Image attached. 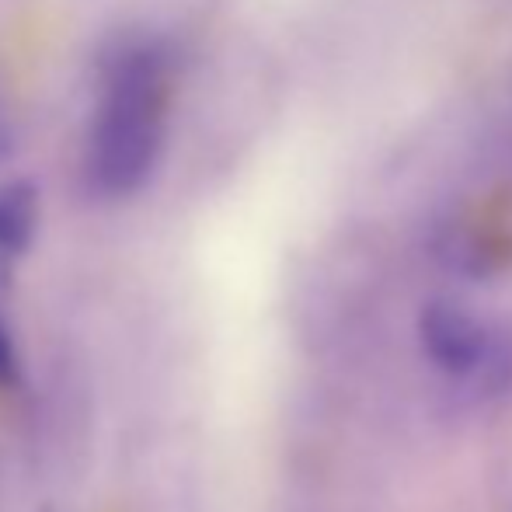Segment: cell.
<instances>
[{
    "instance_id": "2",
    "label": "cell",
    "mask_w": 512,
    "mask_h": 512,
    "mask_svg": "<svg viewBox=\"0 0 512 512\" xmlns=\"http://www.w3.org/2000/svg\"><path fill=\"white\" fill-rule=\"evenodd\" d=\"M499 335V321L478 314L460 300H429L418 314V345L443 377L471 391Z\"/></svg>"
},
{
    "instance_id": "1",
    "label": "cell",
    "mask_w": 512,
    "mask_h": 512,
    "mask_svg": "<svg viewBox=\"0 0 512 512\" xmlns=\"http://www.w3.org/2000/svg\"><path fill=\"white\" fill-rule=\"evenodd\" d=\"M175 49L126 35L105 53L84 140V185L102 203H126L154 182L168 147Z\"/></svg>"
},
{
    "instance_id": "3",
    "label": "cell",
    "mask_w": 512,
    "mask_h": 512,
    "mask_svg": "<svg viewBox=\"0 0 512 512\" xmlns=\"http://www.w3.org/2000/svg\"><path fill=\"white\" fill-rule=\"evenodd\" d=\"M42 223V192L32 178L0 182V265H11L32 251Z\"/></svg>"
},
{
    "instance_id": "4",
    "label": "cell",
    "mask_w": 512,
    "mask_h": 512,
    "mask_svg": "<svg viewBox=\"0 0 512 512\" xmlns=\"http://www.w3.org/2000/svg\"><path fill=\"white\" fill-rule=\"evenodd\" d=\"M21 380V356L18 345H14V335L7 328V321L0 317V387H18Z\"/></svg>"
}]
</instances>
